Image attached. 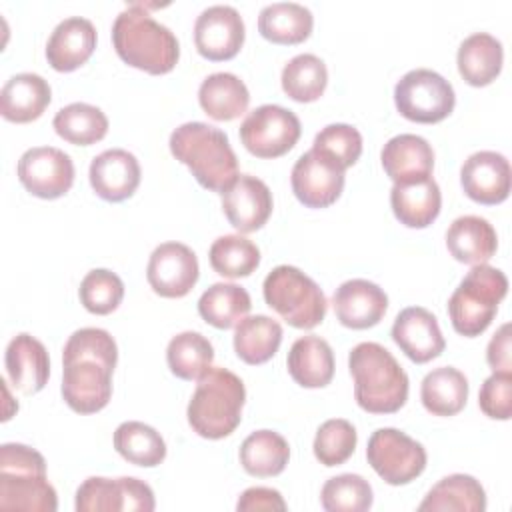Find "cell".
Segmentation results:
<instances>
[{
	"mask_svg": "<svg viewBox=\"0 0 512 512\" xmlns=\"http://www.w3.org/2000/svg\"><path fill=\"white\" fill-rule=\"evenodd\" d=\"M118 346L102 328L72 332L62 350V398L78 414H94L112 398Z\"/></svg>",
	"mask_w": 512,
	"mask_h": 512,
	"instance_id": "1",
	"label": "cell"
},
{
	"mask_svg": "<svg viewBox=\"0 0 512 512\" xmlns=\"http://www.w3.org/2000/svg\"><path fill=\"white\" fill-rule=\"evenodd\" d=\"M112 44L128 66L148 74H166L180 58L178 38L168 26L154 20L142 2L128 4L116 16Z\"/></svg>",
	"mask_w": 512,
	"mask_h": 512,
	"instance_id": "2",
	"label": "cell"
},
{
	"mask_svg": "<svg viewBox=\"0 0 512 512\" xmlns=\"http://www.w3.org/2000/svg\"><path fill=\"white\" fill-rule=\"evenodd\" d=\"M170 152L186 164L198 184L212 192H224L238 174V158L228 136L206 122L180 124L170 134Z\"/></svg>",
	"mask_w": 512,
	"mask_h": 512,
	"instance_id": "3",
	"label": "cell"
},
{
	"mask_svg": "<svg viewBox=\"0 0 512 512\" xmlns=\"http://www.w3.org/2000/svg\"><path fill=\"white\" fill-rule=\"evenodd\" d=\"M348 368L354 378V398L370 414L398 412L408 398V374L378 342H360L350 350Z\"/></svg>",
	"mask_w": 512,
	"mask_h": 512,
	"instance_id": "4",
	"label": "cell"
},
{
	"mask_svg": "<svg viewBox=\"0 0 512 512\" xmlns=\"http://www.w3.org/2000/svg\"><path fill=\"white\" fill-rule=\"evenodd\" d=\"M244 400V382L234 372L212 366L198 378L188 402V424L198 436L208 440L230 436L242 420Z\"/></svg>",
	"mask_w": 512,
	"mask_h": 512,
	"instance_id": "5",
	"label": "cell"
},
{
	"mask_svg": "<svg viewBox=\"0 0 512 512\" xmlns=\"http://www.w3.org/2000/svg\"><path fill=\"white\" fill-rule=\"evenodd\" d=\"M0 508L54 512L58 496L46 478L44 456L18 442L0 446Z\"/></svg>",
	"mask_w": 512,
	"mask_h": 512,
	"instance_id": "6",
	"label": "cell"
},
{
	"mask_svg": "<svg viewBox=\"0 0 512 512\" xmlns=\"http://www.w3.org/2000/svg\"><path fill=\"white\" fill-rule=\"evenodd\" d=\"M506 292L508 278L502 270L488 264L472 266L448 300L452 328L468 338L480 336L494 320Z\"/></svg>",
	"mask_w": 512,
	"mask_h": 512,
	"instance_id": "7",
	"label": "cell"
},
{
	"mask_svg": "<svg viewBox=\"0 0 512 512\" xmlns=\"http://www.w3.org/2000/svg\"><path fill=\"white\" fill-rule=\"evenodd\" d=\"M266 304L290 326L310 330L326 316V296L322 288L300 268L280 264L262 284Z\"/></svg>",
	"mask_w": 512,
	"mask_h": 512,
	"instance_id": "8",
	"label": "cell"
},
{
	"mask_svg": "<svg viewBox=\"0 0 512 512\" xmlns=\"http://www.w3.org/2000/svg\"><path fill=\"white\" fill-rule=\"evenodd\" d=\"M394 102L404 118L420 124H434L454 110L456 94L442 74L430 68H416L396 82Z\"/></svg>",
	"mask_w": 512,
	"mask_h": 512,
	"instance_id": "9",
	"label": "cell"
},
{
	"mask_svg": "<svg viewBox=\"0 0 512 512\" xmlns=\"http://www.w3.org/2000/svg\"><path fill=\"white\" fill-rule=\"evenodd\" d=\"M366 458L374 472L392 486L416 480L428 460L424 446L398 428L374 430L368 438Z\"/></svg>",
	"mask_w": 512,
	"mask_h": 512,
	"instance_id": "10",
	"label": "cell"
},
{
	"mask_svg": "<svg viewBox=\"0 0 512 512\" xmlns=\"http://www.w3.org/2000/svg\"><path fill=\"white\" fill-rule=\"evenodd\" d=\"M302 132L298 116L278 104L254 108L240 124V140L258 158H278L294 148Z\"/></svg>",
	"mask_w": 512,
	"mask_h": 512,
	"instance_id": "11",
	"label": "cell"
},
{
	"mask_svg": "<svg viewBox=\"0 0 512 512\" xmlns=\"http://www.w3.org/2000/svg\"><path fill=\"white\" fill-rule=\"evenodd\" d=\"M156 506L152 488L132 476L102 478L90 476L76 490L78 512H152Z\"/></svg>",
	"mask_w": 512,
	"mask_h": 512,
	"instance_id": "12",
	"label": "cell"
},
{
	"mask_svg": "<svg viewBox=\"0 0 512 512\" xmlns=\"http://www.w3.org/2000/svg\"><path fill=\"white\" fill-rule=\"evenodd\" d=\"M18 180L32 196L54 200L72 188L74 162L60 148L34 146L18 160Z\"/></svg>",
	"mask_w": 512,
	"mask_h": 512,
	"instance_id": "13",
	"label": "cell"
},
{
	"mask_svg": "<svg viewBox=\"0 0 512 512\" xmlns=\"http://www.w3.org/2000/svg\"><path fill=\"white\" fill-rule=\"evenodd\" d=\"M344 168L320 150L304 152L290 174L294 196L308 208L334 204L344 188Z\"/></svg>",
	"mask_w": 512,
	"mask_h": 512,
	"instance_id": "14",
	"label": "cell"
},
{
	"mask_svg": "<svg viewBox=\"0 0 512 512\" xmlns=\"http://www.w3.org/2000/svg\"><path fill=\"white\" fill-rule=\"evenodd\" d=\"M246 28L240 12L228 4L204 8L194 22V44L200 56L220 62L234 58L244 44Z\"/></svg>",
	"mask_w": 512,
	"mask_h": 512,
	"instance_id": "15",
	"label": "cell"
},
{
	"mask_svg": "<svg viewBox=\"0 0 512 512\" xmlns=\"http://www.w3.org/2000/svg\"><path fill=\"white\" fill-rule=\"evenodd\" d=\"M198 258L182 242H164L150 254L146 278L152 290L164 298H182L198 282Z\"/></svg>",
	"mask_w": 512,
	"mask_h": 512,
	"instance_id": "16",
	"label": "cell"
},
{
	"mask_svg": "<svg viewBox=\"0 0 512 512\" xmlns=\"http://www.w3.org/2000/svg\"><path fill=\"white\" fill-rule=\"evenodd\" d=\"M464 194L478 204H500L510 194V162L494 150L470 154L460 168Z\"/></svg>",
	"mask_w": 512,
	"mask_h": 512,
	"instance_id": "17",
	"label": "cell"
},
{
	"mask_svg": "<svg viewBox=\"0 0 512 512\" xmlns=\"http://www.w3.org/2000/svg\"><path fill=\"white\" fill-rule=\"evenodd\" d=\"M392 340L416 364L438 358L446 346L436 316L422 306H408L398 312L392 324Z\"/></svg>",
	"mask_w": 512,
	"mask_h": 512,
	"instance_id": "18",
	"label": "cell"
},
{
	"mask_svg": "<svg viewBox=\"0 0 512 512\" xmlns=\"http://www.w3.org/2000/svg\"><path fill=\"white\" fill-rule=\"evenodd\" d=\"M222 210L238 232H256L272 214V192L260 178L240 174L222 192Z\"/></svg>",
	"mask_w": 512,
	"mask_h": 512,
	"instance_id": "19",
	"label": "cell"
},
{
	"mask_svg": "<svg viewBox=\"0 0 512 512\" xmlns=\"http://www.w3.org/2000/svg\"><path fill=\"white\" fill-rule=\"evenodd\" d=\"M332 306L342 326L364 330L376 326L384 318L388 296L378 284L364 278H352L336 288Z\"/></svg>",
	"mask_w": 512,
	"mask_h": 512,
	"instance_id": "20",
	"label": "cell"
},
{
	"mask_svg": "<svg viewBox=\"0 0 512 512\" xmlns=\"http://www.w3.org/2000/svg\"><path fill=\"white\" fill-rule=\"evenodd\" d=\"M140 164L136 156L124 148H110L94 156L90 162V184L94 192L108 202L130 198L140 184Z\"/></svg>",
	"mask_w": 512,
	"mask_h": 512,
	"instance_id": "21",
	"label": "cell"
},
{
	"mask_svg": "<svg viewBox=\"0 0 512 512\" xmlns=\"http://www.w3.org/2000/svg\"><path fill=\"white\" fill-rule=\"evenodd\" d=\"M96 48V28L88 18L70 16L56 24L48 42V64L58 72H72L82 66Z\"/></svg>",
	"mask_w": 512,
	"mask_h": 512,
	"instance_id": "22",
	"label": "cell"
},
{
	"mask_svg": "<svg viewBox=\"0 0 512 512\" xmlns=\"http://www.w3.org/2000/svg\"><path fill=\"white\" fill-rule=\"evenodd\" d=\"M384 172L394 184L416 182L432 176L434 150L426 138L418 134L392 136L380 152Z\"/></svg>",
	"mask_w": 512,
	"mask_h": 512,
	"instance_id": "23",
	"label": "cell"
},
{
	"mask_svg": "<svg viewBox=\"0 0 512 512\" xmlns=\"http://www.w3.org/2000/svg\"><path fill=\"white\" fill-rule=\"evenodd\" d=\"M6 374L16 390L22 394L40 392L50 376V358L40 340L22 332L6 346Z\"/></svg>",
	"mask_w": 512,
	"mask_h": 512,
	"instance_id": "24",
	"label": "cell"
},
{
	"mask_svg": "<svg viewBox=\"0 0 512 512\" xmlns=\"http://www.w3.org/2000/svg\"><path fill=\"white\" fill-rule=\"evenodd\" d=\"M50 100V84L40 74L20 72L2 86L0 112L8 122L26 124L40 118Z\"/></svg>",
	"mask_w": 512,
	"mask_h": 512,
	"instance_id": "25",
	"label": "cell"
},
{
	"mask_svg": "<svg viewBox=\"0 0 512 512\" xmlns=\"http://www.w3.org/2000/svg\"><path fill=\"white\" fill-rule=\"evenodd\" d=\"M390 206L400 224L408 228H426L440 214V186L432 176L416 182L394 184L390 190Z\"/></svg>",
	"mask_w": 512,
	"mask_h": 512,
	"instance_id": "26",
	"label": "cell"
},
{
	"mask_svg": "<svg viewBox=\"0 0 512 512\" xmlns=\"http://www.w3.org/2000/svg\"><path fill=\"white\" fill-rule=\"evenodd\" d=\"M448 252L462 264H486L498 248L494 226L480 216L466 214L456 218L446 230Z\"/></svg>",
	"mask_w": 512,
	"mask_h": 512,
	"instance_id": "27",
	"label": "cell"
},
{
	"mask_svg": "<svg viewBox=\"0 0 512 512\" xmlns=\"http://www.w3.org/2000/svg\"><path fill=\"white\" fill-rule=\"evenodd\" d=\"M286 366L296 384L304 388H324L334 376V352L324 338L308 334L294 340L288 350Z\"/></svg>",
	"mask_w": 512,
	"mask_h": 512,
	"instance_id": "28",
	"label": "cell"
},
{
	"mask_svg": "<svg viewBox=\"0 0 512 512\" xmlns=\"http://www.w3.org/2000/svg\"><path fill=\"white\" fill-rule=\"evenodd\" d=\"M502 60V42L488 32H474L466 36L456 54L458 72L470 86H486L496 80L502 70Z\"/></svg>",
	"mask_w": 512,
	"mask_h": 512,
	"instance_id": "29",
	"label": "cell"
},
{
	"mask_svg": "<svg viewBox=\"0 0 512 512\" xmlns=\"http://www.w3.org/2000/svg\"><path fill=\"white\" fill-rule=\"evenodd\" d=\"M198 102L210 118L228 122L246 112L250 92L236 74L214 72L202 80L198 88Z\"/></svg>",
	"mask_w": 512,
	"mask_h": 512,
	"instance_id": "30",
	"label": "cell"
},
{
	"mask_svg": "<svg viewBox=\"0 0 512 512\" xmlns=\"http://www.w3.org/2000/svg\"><path fill=\"white\" fill-rule=\"evenodd\" d=\"M314 26L312 12L298 2H272L258 14V32L274 44H300Z\"/></svg>",
	"mask_w": 512,
	"mask_h": 512,
	"instance_id": "31",
	"label": "cell"
},
{
	"mask_svg": "<svg viewBox=\"0 0 512 512\" xmlns=\"http://www.w3.org/2000/svg\"><path fill=\"white\" fill-rule=\"evenodd\" d=\"M282 342V326L278 320L256 314L244 316L234 330V352L246 364H264L268 362L280 348Z\"/></svg>",
	"mask_w": 512,
	"mask_h": 512,
	"instance_id": "32",
	"label": "cell"
},
{
	"mask_svg": "<svg viewBox=\"0 0 512 512\" xmlns=\"http://www.w3.org/2000/svg\"><path fill=\"white\" fill-rule=\"evenodd\" d=\"M420 400L434 416H454L468 400V380L454 366L430 370L420 384Z\"/></svg>",
	"mask_w": 512,
	"mask_h": 512,
	"instance_id": "33",
	"label": "cell"
},
{
	"mask_svg": "<svg viewBox=\"0 0 512 512\" xmlns=\"http://www.w3.org/2000/svg\"><path fill=\"white\" fill-rule=\"evenodd\" d=\"M418 510H458V512H484L486 510V492L480 482L470 474H450L436 482L424 500L418 504Z\"/></svg>",
	"mask_w": 512,
	"mask_h": 512,
	"instance_id": "34",
	"label": "cell"
},
{
	"mask_svg": "<svg viewBox=\"0 0 512 512\" xmlns=\"http://www.w3.org/2000/svg\"><path fill=\"white\" fill-rule=\"evenodd\" d=\"M290 458L286 438L274 430H256L244 438L240 446L242 468L256 478L280 474Z\"/></svg>",
	"mask_w": 512,
	"mask_h": 512,
	"instance_id": "35",
	"label": "cell"
},
{
	"mask_svg": "<svg viewBox=\"0 0 512 512\" xmlns=\"http://www.w3.org/2000/svg\"><path fill=\"white\" fill-rule=\"evenodd\" d=\"M252 308L246 288L232 282H216L202 292L198 300V314L214 328L226 330L236 326Z\"/></svg>",
	"mask_w": 512,
	"mask_h": 512,
	"instance_id": "36",
	"label": "cell"
},
{
	"mask_svg": "<svg viewBox=\"0 0 512 512\" xmlns=\"http://www.w3.org/2000/svg\"><path fill=\"white\" fill-rule=\"evenodd\" d=\"M116 452L130 464L152 468L166 458V442L152 426L128 420L122 422L114 432Z\"/></svg>",
	"mask_w": 512,
	"mask_h": 512,
	"instance_id": "37",
	"label": "cell"
},
{
	"mask_svg": "<svg viewBox=\"0 0 512 512\" xmlns=\"http://www.w3.org/2000/svg\"><path fill=\"white\" fill-rule=\"evenodd\" d=\"M52 126L56 134L66 142L76 146H90L106 136L108 118L98 106L72 102L56 112Z\"/></svg>",
	"mask_w": 512,
	"mask_h": 512,
	"instance_id": "38",
	"label": "cell"
},
{
	"mask_svg": "<svg viewBox=\"0 0 512 512\" xmlns=\"http://www.w3.org/2000/svg\"><path fill=\"white\" fill-rule=\"evenodd\" d=\"M214 348L206 336L200 332H180L166 348V362L174 376L182 380H198L204 372L212 368Z\"/></svg>",
	"mask_w": 512,
	"mask_h": 512,
	"instance_id": "39",
	"label": "cell"
},
{
	"mask_svg": "<svg viewBox=\"0 0 512 512\" xmlns=\"http://www.w3.org/2000/svg\"><path fill=\"white\" fill-rule=\"evenodd\" d=\"M282 90L296 102L318 100L328 84V70L322 58L316 54H298L290 58L282 68Z\"/></svg>",
	"mask_w": 512,
	"mask_h": 512,
	"instance_id": "40",
	"label": "cell"
},
{
	"mask_svg": "<svg viewBox=\"0 0 512 512\" xmlns=\"http://www.w3.org/2000/svg\"><path fill=\"white\" fill-rule=\"evenodd\" d=\"M208 258L210 266L220 276L244 278L258 268L260 250L252 240L240 234H224L212 242Z\"/></svg>",
	"mask_w": 512,
	"mask_h": 512,
	"instance_id": "41",
	"label": "cell"
},
{
	"mask_svg": "<svg viewBox=\"0 0 512 512\" xmlns=\"http://www.w3.org/2000/svg\"><path fill=\"white\" fill-rule=\"evenodd\" d=\"M372 486L360 474H340L324 482L320 502L326 512H364L372 506Z\"/></svg>",
	"mask_w": 512,
	"mask_h": 512,
	"instance_id": "42",
	"label": "cell"
},
{
	"mask_svg": "<svg viewBox=\"0 0 512 512\" xmlns=\"http://www.w3.org/2000/svg\"><path fill=\"white\" fill-rule=\"evenodd\" d=\"M358 434L356 428L344 418H330L316 430L314 456L324 466L344 464L356 450Z\"/></svg>",
	"mask_w": 512,
	"mask_h": 512,
	"instance_id": "43",
	"label": "cell"
},
{
	"mask_svg": "<svg viewBox=\"0 0 512 512\" xmlns=\"http://www.w3.org/2000/svg\"><path fill=\"white\" fill-rule=\"evenodd\" d=\"M78 296L88 312L104 316L120 306L124 298V282L112 270L94 268L82 278Z\"/></svg>",
	"mask_w": 512,
	"mask_h": 512,
	"instance_id": "44",
	"label": "cell"
},
{
	"mask_svg": "<svg viewBox=\"0 0 512 512\" xmlns=\"http://www.w3.org/2000/svg\"><path fill=\"white\" fill-rule=\"evenodd\" d=\"M312 148L324 152L346 170L362 154V136L354 126L336 122V124H328L316 134Z\"/></svg>",
	"mask_w": 512,
	"mask_h": 512,
	"instance_id": "45",
	"label": "cell"
},
{
	"mask_svg": "<svg viewBox=\"0 0 512 512\" xmlns=\"http://www.w3.org/2000/svg\"><path fill=\"white\" fill-rule=\"evenodd\" d=\"M480 410L494 420H508L512 414V372H492L480 392Z\"/></svg>",
	"mask_w": 512,
	"mask_h": 512,
	"instance_id": "46",
	"label": "cell"
},
{
	"mask_svg": "<svg viewBox=\"0 0 512 512\" xmlns=\"http://www.w3.org/2000/svg\"><path fill=\"white\" fill-rule=\"evenodd\" d=\"M236 510L238 512H258V510H286V502L282 498V494L274 488H266V486H252L246 488L238 502H236Z\"/></svg>",
	"mask_w": 512,
	"mask_h": 512,
	"instance_id": "47",
	"label": "cell"
},
{
	"mask_svg": "<svg viewBox=\"0 0 512 512\" xmlns=\"http://www.w3.org/2000/svg\"><path fill=\"white\" fill-rule=\"evenodd\" d=\"M486 360L494 372H512L510 358V324H502L488 342Z\"/></svg>",
	"mask_w": 512,
	"mask_h": 512,
	"instance_id": "48",
	"label": "cell"
}]
</instances>
